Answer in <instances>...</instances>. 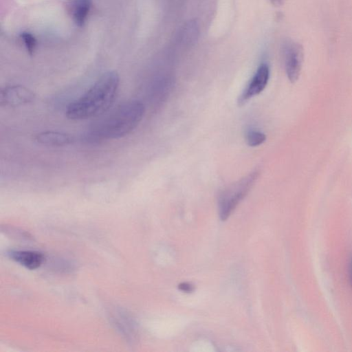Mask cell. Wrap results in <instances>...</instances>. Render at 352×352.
I'll return each instance as SVG.
<instances>
[{"label": "cell", "mask_w": 352, "mask_h": 352, "mask_svg": "<svg viewBox=\"0 0 352 352\" xmlns=\"http://www.w3.org/2000/svg\"><path fill=\"white\" fill-rule=\"evenodd\" d=\"M144 112L145 107L141 101H126L91 125L84 134V140L97 143L122 138L137 127Z\"/></svg>", "instance_id": "cell-1"}, {"label": "cell", "mask_w": 352, "mask_h": 352, "mask_svg": "<svg viewBox=\"0 0 352 352\" xmlns=\"http://www.w3.org/2000/svg\"><path fill=\"white\" fill-rule=\"evenodd\" d=\"M119 84L117 72L111 71L103 74L82 96L68 105L67 117L71 120H85L102 114L113 104Z\"/></svg>", "instance_id": "cell-2"}, {"label": "cell", "mask_w": 352, "mask_h": 352, "mask_svg": "<svg viewBox=\"0 0 352 352\" xmlns=\"http://www.w3.org/2000/svg\"><path fill=\"white\" fill-rule=\"evenodd\" d=\"M259 173V170L255 169L220 192L218 206L221 220H226L247 195L258 179Z\"/></svg>", "instance_id": "cell-3"}, {"label": "cell", "mask_w": 352, "mask_h": 352, "mask_svg": "<svg viewBox=\"0 0 352 352\" xmlns=\"http://www.w3.org/2000/svg\"><path fill=\"white\" fill-rule=\"evenodd\" d=\"M283 57L287 76L296 82L300 76L303 61V48L298 42L287 40L283 44Z\"/></svg>", "instance_id": "cell-4"}, {"label": "cell", "mask_w": 352, "mask_h": 352, "mask_svg": "<svg viewBox=\"0 0 352 352\" xmlns=\"http://www.w3.org/2000/svg\"><path fill=\"white\" fill-rule=\"evenodd\" d=\"M269 78V66L266 63L261 64L239 96L238 99L239 105L242 106L245 104L250 99L260 94L266 87Z\"/></svg>", "instance_id": "cell-5"}, {"label": "cell", "mask_w": 352, "mask_h": 352, "mask_svg": "<svg viewBox=\"0 0 352 352\" xmlns=\"http://www.w3.org/2000/svg\"><path fill=\"white\" fill-rule=\"evenodd\" d=\"M35 98L34 93L21 85H11L3 88L0 94L1 106L15 107L30 103Z\"/></svg>", "instance_id": "cell-6"}, {"label": "cell", "mask_w": 352, "mask_h": 352, "mask_svg": "<svg viewBox=\"0 0 352 352\" xmlns=\"http://www.w3.org/2000/svg\"><path fill=\"white\" fill-rule=\"evenodd\" d=\"M8 255L12 260L29 270L40 267L45 258L41 252L30 250L10 251Z\"/></svg>", "instance_id": "cell-7"}, {"label": "cell", "mask_w": 352, "mask_h": 352, "mask_svg": "<svg viewBox=\"0 0 352 352\" xmlns=\"http://www.w3.org/2000/svg\"><path fill=\"white\" fill-rule=\"evenodd\" d=\"M36 142L50 146H63L71 144L74 142L72 135L58 131H43L34 137Z\"/></svg>", "instance_id": "cell-8"}, {"label": "cell", "mask_w": 352, "mask_h": 352, "mask_svg": "<svg viewBox=\"0 0 352 352\" xmlns=\"http://www.w3.org/2000/svg\"><path fill=\"white\" fill-rule=\"evenodd\" d=\"M91 6V0H75L72 6V15L75 23L82 26L87 19Z\"/></svg>", "instance_id": "cell-9"}, {"label": "cell", "mask_w": 352, "mask_h": 352, "mask_svg": "<svg viewBox=\"0 0 352 352\" xmlns=\"http://www.w3.org/2000/svg\"><path fill=\"white\" fill-rule=\"evenodd\" d=\"M198 26L195 21H188L183 28L182 38L187 44L194 43L197 38Z\"/></svg>", "instance_id": "cell-10"}, {"label": "cell", "mask_w": 352, "mask_h": 352, "mask_svg": "<svg viewBox=\"0 0 352 352\" xmlns=\"http://www.w3.org/2000/svg\"><path fill=\"white\" fill-rule=\"evenodd\" d=\"M245 140L248 146L255 147L264 143L266 140V135L260 131L250 130L246 133Z\"/></svg>", "instance_id": "cell-11"}, {"label": "cell", "mask_w": 352, "mask_h": 352, "mask_svg": "<svg viewBox=\"0 0 352 352\" xmlns=\"http://www.w3.org/2000/svg\"><path fill=\"white\" fill-rule=\"evenodd\" d=\"M20 37L24 43L28 53L30 55H32L36 46V40L35 37L28 32H22L20 34Z\"/></svg>", "instance_id": "cell-12"}, {"label": "cell", "mask_w": 352, "mask_h": 352, "mask_svg": "<svg viewBox=\"0 0 352 352\" xmlns=\"http://www.w3.org/2000/svg\"><path fill=\"white\" fill-rule=\"evenodd\" d=\"M178 287L180 290L184 292H191L194 289L193 285L188 283H182L178 285Z\"/></svg>", "instance_id": "cell-13"}, {"label": "cell", "mask_w": 352, "mask_h": 352, "mask_svg": "<svg viewBox=\"0 0 352 352\" xmlns=\"http://www.w3.org/2000/svg\"><path fill=\"white\" fill-rule=\"evenodd\" d=\"M274 6H282L285 0H270Z\"/></svg>", "instance_id": "cell-14"}, {"label": "cell", "mask_w": 352, "mask_h": 352, "mask_svg": "<svg viewBox=\"0 0 352 352\" xmlns=\"http://www.w3.org/2000/svg\"><path fill=\"white\" fill-rule=\"evenodd\" d=\"M351 274H352V261H351Z\"/></svg>", "instance_id": "cell-15"}]
</instances>
